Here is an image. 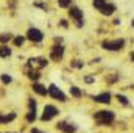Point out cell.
<instances>
[{
    "label": "cell",
    "instance_id": "obj_1",
    "mask_svg": "<svg viewBox=\"0 0 134 133\" xmlns=\"http://www.w3.org/2000/svg\"><path fill=\"white\" fill-rule=\"evenodd\" d=\"M95 121L100 124V125H109L112 121H114V113L112 111H97L95 113Z\"/></svg>",
    "mask_w": 134,
    "mask_h": 133
},
{
    "label": "cell",
    "instance_id": "obj_2",
    "mask_svg": "<svg viewBox=\"0 0 134 133\" xmlns=\"http://www.w3.org/2000/svg\"><path fill=\"white\" fill-rule=\"evenodd\" d=\"M123 45H125V41H123V39L103 41V42H101V47H103V49H106V50H111V52H117V50H120Z\"/></svg>",
    "mask_w": 134,
    "mask_h": 133
},
{
    "label": "cell",
    "instance_id": "obj_3",
    "mask_svg": "<svg viewBox=\"0 0 134 133\" xmlns=\"http://www.w3.org/2000/svg\"><path fill=\"white\" fill-rule=\"evenodd\" d=\"M69 14H70V17L75 21L76 27H83V13H81L80 8H70Z\"/></svg>",
    "mask_w": 134,
    "mask_h": 133
},
{
    "label": "cell",
    "instance_id": "obj_4",
    "mask_svg": "<svg viewBox=\"0 0 134 133\" xmlns=\"http://www.w3.org/2000/svg\"><path fill=\"white\" fill-rule=\"evenodd\" d=\"M47 64H48V61L45 58H30L28 60V67H33L34 70L42 69V67H45Z\"/></svg>",
    "mask_w": 134,
    "mask_h": 133
},
{
    "label": "cell",
    "instance_id": "obj_5",
    "mask_svg": "<svg viewBox=\"0 0 134 133\" xmlns=\"http://www.w3.org/2000/svg\"><path fill=\"white\" fill-rule=\"evenodd\" d=\"M63 55H64V47L59 44V45H53L52 50H50V57L53 61H59L63 60Z\"/></svg>",
    "mask_w": 134,
    "mask_h": 133
},
{
    "label": "cell",
    "instance_id": "obj_6",
    "mask_svg": "<svg viewBox=\"0 0 134 133\" xmlns=\"http://www.w3.org/2000/svg\"><path fill=\"white\" fill-rule=\"evenodd\" d=\"M58 114V110L53 106V105H47L45 108H44V113H42V121H50V119H53L55 116Z\"/></svg>",
    "mask_w": 134,
    "mask_h": 133
},
{
    "label": "cell",
    "instance_id": "obj_7",
    "mask_svg": "<svg viewBox=\"0 0 134 133\" xmlns=\"http://www.w3.org/2000/svg\"><path fill=\"white\" fill-rule=\"evenodd\" d=\"M48 93H50V96H52L53 99H58V100H61V102H66V96H64V93H63L56 85H50Z\"/></svg>",
    "mask_w": 134,
    "mask_h": 133
},
{
    "label": "cell",
    "instance_id": "obj_8",
    "mask_svg": "<svg viewBox=\"0 0 134 133\" xmlns=\"http://www.w3.org/2000/svg\"><path fill=\"white\" fill-rule=\"evenodd\" d=\"M27 38L30 41H33V42H41L42 38H44V34H42V32H39L37 28H30L28 33H27Z\"/></svg>",
    "mask_w": 134,
    "mask_h": 133
},
{
    "label": "cell",
    "instance_id": "obj_9",
    "mask_svg": "<svg viewBox=\"0 0 134 133\" xmlns=\"http://www.w3.org/2000/svg\"><path fill=\"white\" fill-rule=\"evenodd\" d=\"M56 127H58L61 132H64V133H75V130H76V127L72 125V124H69V122H59Z\"/></svg>",
    "mask_w": 134,
    "mask_h": 133
},
{
    "label": "cell",
    "instance_id": "obj_10",
    "mask_svg": "<svg viewBox=\"0 0 134 133\" xmlns=\"http://www.w3.org/2000/svg\"><path fill=\"white\" fill-rule=\"evenodd\" d=\"M95 102H100V103H109L111 102V94L109 93H103V94H98L94 97Z\"/></svg>",
    "mask_w": 134,
    "mask_h": 133
},
{
    "label": "cell",
    "instance_id": "obj_11",
    "mask_svg": "<svg viewBox=\"0 0 134 133\" xmlns=\"http://www.w3.org/2000/svg\"><path fill=\"white\" fill-rule=\"evenodd\" d=\"M114 11H115V5H112V3H106V6L101 9V14L109 16V14H112Z\"/></svg>",
    "mask_w": 134,
    "mask_h": 133
},
{
    "label": "cell",
    "instance_id": "obj_12",
    "mask_svg": "<svg viewBox=\"0 0 134 133\" xmlns=\"http://www.w3.org/2000/svg\"><path fill=\"white\" fill-rule=\"evenodd\" d=\"M33 91H36V93L41 94V96H45V94H47V88L42 86V85H39V83H34L33 85Z\"/></svg>",
    "mask_w": 134,
    "mask_h": 133
},
{
    "label": "cell",
    "instance_id": "obj_13",
    "mask_svg": "<svg viewBox=\"0 0 134 133\" xmlns=\"http://www.w3.org/2000/svg\"><path fill=\"white\" fill-rule=\"evenodd\" d=\"M9 55H11V49L8 45H0V57L2 58H6Z\"/></svg>",
    "mask_w": 134,
    "mask_h": 133
},
{
    "label": "cell",
    "instance_id": "obj_14",
    "mask_svg": "<svg viewBox=\"0 0 134 133\" xmlns=\"http://www.w3.org/2000/svg\"><path fill=\"white\" fill-rule=\"evenodd\" d=\"M14 119H16V114H14V113H11V114H8V116H2V114H0V124L11 122V121H14Z\"/></svg>",
    "mask_w": 134,
    "mask_h": 133
},
{
    "label": "cell",
    "instance_id": "obj_15",
    "mask_svg": "<svg viewBox=\"0 0 134 133\" xmlns=\"http://www.w3.org/2000/svg\"><path fill=\"white\" fill-rule=\"evenodd\" d=\"M106 3H108V0H94V6L97 9H100V11L106 6Z\"/></svg>",
    "mask_w": 134,
    "mask_h": 133
},
{
    "label": "cell",
    "instance_id": "obj_16",
    "mask_svg": "<svg viewBox=\"0 0 134 133\" xmlns=\"http://www.w3.org/2000/svg\"><path fill=\"white\" fill-rule=\"evenodd\" d=\"M70 94H72L73 97H81V96H83L81 89H80V88H76V86H72V88H70Z\"/></svg>",
    "mask_w": 134,
    "mask_h": 133
},
{
    "label": "cell",
    "instance_id": "obj_17",
    "mask_svg": "<svg viewBox=\"0 0 134 133\" xmlns=\"http://www.w3.org/2000/svg\"><path fill=\"white\" fill-rule=\"evenodd\" d=\"M28 77L31 78V80H37L39 77H41V74H39V70H28Z\"/></svg>",
    "mask_w": 134,
    "mask_h": 133
},
{
    "label": "cell",
    "instance_id": "obj_18",
    "mask_svg": "<svg viewBox=\"0 0 134 133\" xmlns=\"http://www.w3.org/2000/svg\"><path fill=\"white\" fill-rule=\"evenodd\" d=\"M24 41H25L24 36H16V38H14V44H16L17 47H20V45L24 44Z\"/></svg>",
    "mask_w": 134,
    "mask_h": 133
},
{
    "label": "cell",
    "instance_id": "obj_19",
    "mask_svg": "<svg viewBox=\"0 0 134 133\" xmlns=\"http://www.w3.org/2000/svg\"><path fill=\"white\" fill-rule=\"evenodd\" d=\"M11 39V34L9 33H2L0 34V42H8Z\"/></svg>",
    "mask_w": 134,
    "mask_h": 133
},
{
    "label": "cell",
    "instance_id": "obj_20",
    "mask_svg": "<svg viewBox=\"0 0 134 133\" xmlns=\"http://www.w3.org/2000/svg\"><path fill=\"white\" fill-rule=\"evenodd\" d=\"M70 3H72V0H58V5H59L61 8H67V6H70Z\"/></svg>",
    "mask_w": 134,
    "mask_h": 133
},
{
    "label": "cell",
    "instance_id": "obj_21",
    "mask_svg": "<svg viewBox=\"0 0 134 133\" xmlns=\"http://www.w3.org/2000/svg\"><path fill=\"white\" fill-rule=\"evenodd\" d=\"M117 100H119V102H120L122 105H125V106H126V105L130 103V102H128V99H126L125 96H120V94H117Z\"/></svg>",
    "mask_w": 134,
    "mask_h": 133
},
{
    "label": "cell",
    "instance_id": "obj_22",
    "mask_svg": "<svg viewBox=\"0 0 134 133\" xmlns=\"http://www.w3.org/2000/svg\"><path fill=\"white\" fill-rule=\"evenodd\" d=\"M27 121H28V122H34V121H36V111H30V113L27 114Z\"/></svg>",
    "mask_w": 134,
    "mask_h": 133
},
{
    "label": "cell",
    "instance_id": "obj_23",
    "mask_svg": "<svg viewBox=\"0 0 134 133\" xmlns=\"http://www.w3.org/2000/svg\"><path fill=\"white\" fill-rule=\"evenodd\" d=\"M28 105H30V111H36V100L30 99V102H28Z\"/></svg>",
    "mask_w": 134,
    "mask_h": 133
},
{
    "label": "cell",
    "instance_id": "obj_24",
    "mask_svg": "<svg viewBox=\"0 0 134 133\" xmlns=\"http://www.w3.org/2000/svg\"><path fill=\"white\" fill-rule=\"evenodd\" d=\"M2 81H3V83H11V77L6 75V74H3V75H2Z\"/></svg>",
    "mask_w": 134,
    "mask_h": 133
},
{
    "label": "cell",
    "instance_id": "obj_25",
    "mask_svg": "<svg viewBox=\"0 0 134 133\" xmlns=\"http://www.w3.org/2000/svg\"><path fill=\"white\" fill-rule=\"evenodd\" d=\"M84 80H86V83H92L94 81V77H86Z\"/></svg>",
    "mask_w": 134,
    "mask_h": 133
},
{
    "label": "cell",
    "instance_id": "obj_26",
    "mask_svg": "<svg viewBox=\"0 0 134 133\" xmlns=\"http://www.w3.org/2000/svg\"><path fill=\"white\" fill-rule=\"evenodd\" d=\"M83 64L80 63V61H73V67H81Z\"/></svg>",
    "mask_w": 134,
    "mask_h": 133
},
{
    "label": "cell",
    "instance_id": "obj_27",
    "mask_svg": "<svg viewBox=\"0 0 134 133\" xmlns=\"http://www.w3.org/2000/svg\"><path fill=\"white\" fill-rule=\"evenodd\" d=\"M61 25H63L64 28H67V27H69V25H67V22H66V21H61Z\"/></svg>",
    "mask_w": 134,
    "mask_h": 133
},
{
    "label": "cell",
    "instance_id": "obj_28",
    "mask_svg": "<svg viewBox=\"0 0 134 133\" xmlns=\"http://www.w3.org/2000/svg\"><path fill=\"white\" fill-rule=\"evenodd\" d=\"M31 133H42V132H41V130H37V129H33V130H31Z\"/></svg>",
    "mask_w": 134,
    "mask_h": 133
},
{
    "label": "cell",
    "instance_id": "obj_29",
    "mask_svg": "<svg viewBox=\"0 0 134 133\" xmlns=\"http://www.w3.org/2000/svg\"><path fill=\"white\" fill-rule=\"evenodd\" d=\"M131 60H133V61H134V52H133V53H131Z\"/></svg>",
    "mask_w": 134,
    "mask_h": 133
}]
</instances>
